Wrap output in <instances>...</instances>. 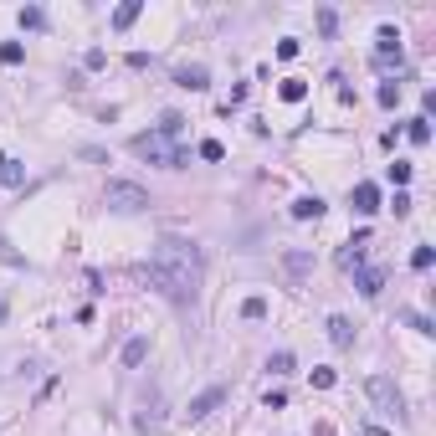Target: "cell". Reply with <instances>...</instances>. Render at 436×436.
Masks as SVG:
<instances>
[{"label":"cell","mask_w":436,"mask_h":436,"mask_svg":"<svg viewBox=\"0 0 436 436\" xmlns=\"http://www.w3.org/2000/svg\"><path fill=\"white\" fill-rule=\"evenodd\" d=\"M21 57H26L21 42H6V47H0V62H6V67H21Z\"/></svg>","instance_id":"ffe728a7"},{"label":"cell","mask_w":436,"mask_h":436,"mask_svg":"<svg viewBox=\"0 0 436 436\" xmlns=\"http://www.w3.org/2000/svg\"><path fill=\"white\" fill-rule=\"evenodd\" d=\"M411 206H416L411 195H405V190H395V201H390V210H395V216H411Z\"/></svg>","instance_id":"484cf974"},{"label":"cell","mask_w":436,"mask_h":436,"mask_svg":"<svg viewBox=\"0 0 436 436\" xmlns=\"http://www.w3.org/2000/svg\"><path fill=\"white\" fill-rule=\"evenodd\" d=\"M175 83H180L185 92H206V87H210V72L201 67V62H195V67H175Z\"/></svg>","instance_id":"ba28073f"},{"label":"cell","mask_w":436,"mask_h":436,"mask_svg":"<svg viewBox=\"0 0 436 436\" xmlns=\"http://www.w3.org/2000/svg\"><path fill=\"white\" fill-rule=\"evenodd\" d=\"M221 405H226V385H210L206 395H195V401H190V411H185V416H190V421H206L210 411H221Z\"/></svg>","instance_id":"5b68a950"},{"label":"cell","mask_w":436,"mask_h":436,"mask_svg":"<svg viewBox=\"0 0 436 436\" xmlns=\"http://www.w3.org/2000/svg\"><path fill=\"white\" fill-rule=\"evenodd\" d=\"M431 262H436L431 246H416V252H411V267H416V272H431Z\"/></svg>","instance_id":"603a6c76"},{"label":"cell","mask_w":436,"mask_h":436,"mask_svg":"<svg viewBox=\"0 0 436 436\" xmlns=\"http://www.w3.org/2000/svg\"><path fill=\"white\" fill-rule=\"evenodd\" d=\"M405 139L411 144H431V118H411V124H405Z\"/></svg>","instance_id":"2e32d148"},{"label":"cell","mask_w":436,"mask_h":436,"mask_svg":"<svg viewBox=\"0 0 436 436\" xmlns=\"http://www.w3.org/2000/svg\"><path fill=\"white\" fill-rule=\"evenodd\" d=\"M401 319L411 324V328H416L421 339H431V334H436V324H431V319H421V313H401Z\"/></svg>","instance_id":"7402d4cb"},{"label":"cell","mask_w":436,"mask_h":436,"mask_svg":"<svg viewBox=\"0 0 436 436\" xmlns=\"http://www.w3.org/2000/svg\"><path fill=\"white\" fill-rule=\"evenodd\" d=\"M139 272H144V283H149L160 298H169L175 308H190V303L201 298V283H206V252L190 242V236L165 231Z\"/></svg>","instance_id":"6da1fadb"},{"label":"cell","mask_w":436,"mask_h":436,"mask_svg":"<svg viewBox=\"0 0 436 436\" xmlns=\"http://www.w3.org/2000/svg\"><path fill=\"white\" fill-rule=\"evenodd\" d=\"M319 216H324L319 195H298V201H293V221H319Z\"/></svg>","instance_id":"30bf717a"},{"label":"cell","mask_w":436,"mask_h":436,"mask_svg":"<svg viewBox=\"0 0 436 436\" xmlns=\"http://www.w3.org/2000/svg\"><path fill=\"white\" fill-rule=\"evenodd\" d=\"M334 380H339V375H334V369H324V364H319V369H313V385H319V390H334Z\"/></svg>","instance_id":"4316f807"},{"label":"cell","mask_w":436,"mask_h":436,"mask_svg":"<svg viewBox=\"0 0 436 436\" xmlns=\"http://www.w3.org/2000/svg\"><path fill=\"white\" fill-rule=\"evenodd\" d=\"M128 149H134L139 160H149V165H165V169H185V165H190V154H185L175 139H165L160 128H154V134H134Z\"/></svg>","instance_id":"7a4b0ae2"},{"label":"cell","mask_w":436,"mask_h":436,"mask_svg":"<svg viewBox=\"0 0 436 436\" xmlns=\"http://www.w3.org/2000/svg\"><path fill=\"white\" fill-rule=\"evenodd\" d=\"M21 26H26V31H42V26H47V16H42V10H21Z\"/></svg>","instance_id":"d4e9b609"},{"label":"cell","mask_w":436,"mask_h":436,"mask_svg":"<svg viewBox=\"0 0 436 436\" xmlns=\"http://www.w3.org/2000/svg\"><path fill=\"white\" fill-rule=\"evenodd\" d=\"M139 10H144V6H139V0H124V6H118V10H113V31H128V26H134V21H139Z\"/></svg>","instance_id":"4fadbf2b"},{"label":"cell","mask_w":436,"mask_h":436,"mask_svg":"<svg viewBox=\"0 0 436 436\" xmlns=\"http://www.w3.org/2000/svg\"><path fill=\"white\" fill-rule=\"evenodd\" d=\"M0 185H26V169L10 160V154H0Z\"/></svg>","instance_id":"9a60e30c"},{"label":"cell","mask_w":436,"mask_h":436,"mask_svg":"<svg viewBox=\"0 0 436 436\" xmlns=\"http://www.w3.org/2000/svg\"><path fill=\"white\" fill-rule=\"evenodd\" d=\"M401 103V83H380V108H395Z\"/></svg>","instance_id":"cb8c5ba5"},{"label":"cell","mask_w":436,"mask_h":436,"mask_svg":"<svg viewBox=\"0 0 436 436\" xmlns=\"http://www.w3.org/2000/svg\"><path fill=\"white\" fill-rule=\"evenodd\" d=\"M180 128H185L180 113H165V118H160V134H165V139H180Z\"/></svg>","instance_id":"44dd1931"},{"label":"cell","mask_w":436,"mask_h":436,"mask_svg":"<svg viewBox=\"0 0 436 436\" xmlns=\"http://www.w3.org/2000/svg\"><path fill=\"white\" fill-rule=\"evenodd\" d=\"M103 206L118 210V216H139V210H149V190L134 180H108L103 185Z\"/></svg>","instance_id":"3957f363"},{"label":"cell","mask_w":436,"mask_h":436,"mask_svg":"<svg viewBox=\"0 0 436 436\" xmlns=\"http://www.w3.org/2000/svg\"><path fill=\"white\" fill-rule=\"evenodd\" d=\"M364 436H390V431H380V426H364Z\"/></svg>","instance_id":"f546056e"},{"label":"cell","mask_w":436,"mask_h":436,"mask_svg":"<svg viewBox=\"0 0 436 436\" xmlns=\"http://www.w3.org/2000/svg\"><path fill=\"white\" fill-rule=\"evenodd\" d=\"M201 160H226V149H221L216 139H206V144H201Z\"/></svg>","instance_id":"83f0119b"},{"label":"cell","mask_w":436,"mask_h":436,"mask_svg":"<svg viewBox=\"0 0 436 436\" xmlns=\"http://www.w3.org/2000/svg\"><path fill=\"white\" fill-rule=\"evenodd\" d=\"M144 360H149V339H128V344H124V369H139Z\"/></svg>","instance_id":"8fae6325"},{"label":"cell","mask_w":436,"mask_h":436,"mask_svg":"<svg viewBox=\"0 0 436 436\" xmlns=\"http://www.w3.org/2000/svg\"><path fill=\"white\" fill-rule=\"evenodd\" d=\"M277 98H283V103H303V98H308V83H303V77H283Z\"/></svg>","instance_id":"5bb4252c"},{"label":"cell","mask_w":436,"mask_h":436,"mask_svg":"<svg viewBox=\"0 0 436 436\" xmlns=\"http://www.w3.org/2000/svg\"><path fill=\"white\" fill-rule=\"evenodd\" d=\"M390 180H395V185H405V180H411V165L395 160V165H390Z\"/></svg>","instance_id":"f1b7e54d"},{"label":"cell","mask_w":436,"mask_h":436,"mask_svg":"<svg viewBox=\"0 0 436 436\" xmlns=\"http://www.w3.org/2000/svg\"><path fill=\"white\" fill-rule=\"evenodd\" d=\"M354 287H360L364 298H380V293H385V272H380V267H360V272H354Z\"/></svg>","instance_id":"9c48e42d"},{"label":"cell","mask_w":436,"mask_h":436,"mask_svg":"<svg viewBox=\"0 0 436 436\" xmlns=\"http://www.w3.org/2000/svg\"><path fill=\"white\" fill-rule=\"evenodd\" d=\"M242 319H252V324L267 319V298H246V303H242Z\"/></svg>","instance_id":"ac0fdd59"},{"label":"cell","mask_w":436,"mask_h":436,"mask_svg":"<svg viewBox=\"0 0 436 436\" xmlns=\"http://www.w3.org/2000/svg\"><path fill=\"white\" fill-rule=\"evenodd\" d=\"M319 31H324V36H339V10H334V6L319 10Z\"/></svg>","instance_id":"e0dca14e"},{"label":"cell","mask_w":436,"mask_h":436,"mask_svg":"<svg viewBox=\"0 0 436 436\" xmlns=\"http://www.w3.org/2000/svg\"><path fill=\"white\" fill-rule=\"evenodd\" d=\"M349 206H354V216H375V210H380V190H375L369 180H360V185L349 190Z\"/></svg>","instance_id":"8992f818"},{"label":"cell","mask_w":436,"mask_h":436,"mask_svg":"<svg viewBox=\"0 0 436 436\" xmlns=\"http://www.w3.org/2000/svg\"><path fill=\"white\" fill-rule=\"evenodd\" d=\"M324 328H328V344H334V349H354V324L344 319V313H334Z\"/></svg>","instance_id":"52a82bcc"},{"label":"cell","mask_w":436,"mask_h":436,"mask_svg":"<svg viewBox=\"0 0 436 436\" xmlns=\"http://www.w3.org/2000/svg\"><path fill=\"white\" fill-rule=\"evenodd\" d=\"M308 267H313L308 252H287V257H283V272L293 277V283H303V277H308Z\"/></svg>","instance_id":"7c38bea8"},{"label":"cell","mask_w":436,"mask_h":436,"mask_svg":"<svg viewBox=\"0 0 436 436\" xmlns=\"http://www.w3.org/2000/svg\"><path fill=\"white\" fill-rule=\"evenodd\" d=\"M369 401H375L380 405V411H395V416H401V390H395V380L390 375H369Z\"/></svg>","instance_id":"277c9868"},{"label":"cell","mask_w":436,"mask_h":436,"mask_svg":"<svg viewBox=\"0 0 436 436\" xmlns=\"http://www.w3.org/2000/svg\"><path fill=\"white\" fill-rule=\"evenodd\" d=\"M267 369H272V375H293V354H287V349H277L272 360H267Z\"/></svg>","instance_id":"d6986e66"}]
</instances>
